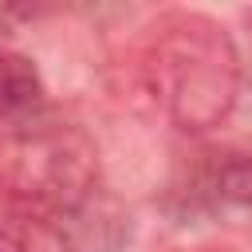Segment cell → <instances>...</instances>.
Returning <instances> with one entry per match:
<instances>
[{
    "instance_id": "1",
    "label": "cell",
    "mask_w": 252,
    "mask_h": 252,
    "mask_svg": "<svg viewBox=\"0 0 252 252\" xmlns=\"http://www.w3.org/2000/svg\"><path fill=\"white\" fill-rule=\"evenodd\" d=\"M158 75L165 79L173 122L181 130H209L236 102L240 63L220 24L205 16H173L158 35Z\"/></svg>"
},
{
    "instance_id": "2",
    "label": "cell",
    "mask_w": 252,
    "mask_h": 252,
    "mask_svg": "<svg viewBox=\"0 0 252 252\" xmlns=\"http://www.w3.org/2000/svg\"><path fill=\"white\" fill-rule=\"evenodd\" d=\"M0 177L12 185V193L43 205L47 217L98 181L91 142L79 130L43 126V122L16 130L4 142Z\"/></svg>"
},
{
    "instance_id": "3",
    "label": "cell",
    "mask_w": 252,
    "mask_h": 252,
    "mask_svg": "<svg viewBox=\"0 0 252 252\" xmlns=\"http://www.w3.org/2000/svg\"><path fill=\"white\" fill-rule=\"evenodd\" d=\"M51 232L63 252H118L134 232V220L130 209L94 181L75 201L51 213Z\"/></svg>"
},
{
    "instance_id": "4",
    "label": "cell",
    "mask_w": 252,
    "mask_h": 252,
    "mask_svg": "<svg viewBox=\"0 0 252 252\" xmlns=\"http://www.w3.org/2000/svg\"><path fill=\"white\" fill-rule=\"evenodd\" d=\"M185 213H217L224 205H252V154H205L189 173Z\"/></svg>"
},
{
    "instance_id": "5",
    "label": "cell",
    "mask_w": 252,
    "mask_h": 252,
    "mask_svg": "<svg viewBox=\"0 0 252 252\" xmlns=\"http://www.w3.org/2000/svg\"><path fill=\"white\" fill-rule=\"evenodd\" d=\"M43 114V79L28 55L0 51V118L16 130L35 126Z\"/></svg>"
}]
</instances>
